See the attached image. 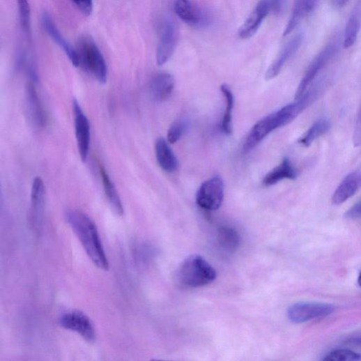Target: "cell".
<instances>
[{"mask_svg": "<svg viewBox=\"0 0 361 361\" xmlns=\"http://www.w3.org/2000/svg\"><path fill=\"white\" fill-rule=\"evenodd\" d=\"M322 95V91L315 86H310L304 95L294 102L286 105L280 109L263 118L252 129L244 145L247 153L255 148L265 138L276 130L289 123Z\"/></svg>", "mask_w": 361, "mask_h": 361, "instance_id": "obj_1", "label": "cell"}, {"mask_svg": "<svg viewBox=\"0 0 361 361\" xmlns=\"http://www.w3.org/2000/svg\"><path fill=\"white\" fill-rule=\"evenodd\" d=\"M66 218L93 263L102 270H108L109 262L95 222L77 210H68Z\"/></svg>", "mask_w": 361, "mask_h": 361, "instance_id": "obj_2", "label": "cell"}, {"mask_svg": "<svg viewBox=\"0 0 361 361\" xmlns=\"http://www.w3.org/2000/svg\"><path fill=\"white\" fill-rule=\"evenodd\" d=\"M217 277L216 270L203 257L192 256L178 269V282L184 286L197 288L213 282Z\"/></svg>", "mask_w": 361, "mask_h": 361, "instance_id": "obj_3", "label": "cell"}, {"mask_svg": "<svg viewBox=\"0 0 361 361\" xmlns=\"http://www.w3.org/2000/svg\"><path fill=\"white\" fill-rule=\"evenodd\" d=\"M80 66L91 74L100 84L107 80V67L105 58L94 40L83 36L78 40L77 49Z\"/></svg>", "mask_w": 361, "mask_h": 361, "instance_id": "obj_4", "label": "cell"}, {"mask_svg": "<svg viewBox=\"0 0 361 361\" xmlns=\"http://www.w3.org/2000/svg\"><path fill=\"white\" fill-rule=\"evenodd\" d=\"M285 3L286 0H260L246 22L240 27L238 37L244 40L253 37L266 18L270 14L280 13Z\"/></svg>", "mask_w": 361, "mask_h": 361, "instance_id": "obj_5", "label": "cell"}, {"mask_svg": "<svg viewBox=\"0 0 361 361\" xmlns=\"http://www.w3.org/2000/svg\"><path fill=\"white\" fill-rule=\"evenodd\" d=\"M339 45L338 39H334L314 58L298 86L295 95V100L304 95L309 87L316 81L320 73L337 54L339 50Z\"/></svg>", "mask_w": 361, "mask_h": 361, "instance_id": "obj_6", "label": "cell"}, {"mask_svg": "<svg viewBox=\"0 0 361 361\" xmlns=\"http://www.w3.org/2000/svg\"><path fill=\"white\" fill-rule=\"evenodd\" d=\"M224 194L223 180L219 176H215L201 185L197 194V203L206 210L214 211L222 206Z\"/></svg>", "mask_w": 361, "mask_h": 361, "instance_id": "obj_7", "label": "cell"}, {"mask_svg": "<svg viewBox=\"0 0 361 361\" xmlns=\"http://www.w3.org/2000/svg\"><path fill=\"white\" fill-rule=\"evenodd\" d=\"M335 309L328 304L318 302H300L290 307L288 318L293 323H304L325 318L334 313Z\"/></svg>", "mask_w": 361, "mask_h": 361, "instance_id": "obj_8", "label": "cell"}, {"mask_svg": "<svg viewBox=\"0 0 361 361\" xmlns=\"http://www.w3.org/2000/svg\"><path fill=\"white\" fill-rule=\"evenodd\" d=\"M178 27L171 20H165L160 27L156 49V62L159 66L166 64L173 56L178 43Z\"/></svg>", "mask_w": 361, "mask_h": 361, "instance_id": "obj_9", "label": "cell"}, {"mask_svg": "<svg viewBox=\"0 0 361 361\" xmlns=\"http://www.w3.org/2000/svg\"><path fill=\"white\" fill-rule=\"evenodd\" d=\"M59 325L64 329L75 332L89 343L96 339V332L91 319L80 311L65 314L59 318Z\"/></svg>", "mask_w": 361, "mask_h": 361, "instance_id": "obj_10", "label": "cell"}, {"mask_svg": "<svg viewBox=\"0 0 361 361\" xmlns=\"http://www.w3.org/2000/svg\"><path fill=\"white\" fill-rule=\"evenodd\" d=\"M174 11L183 22L194 28H203L209 24L205 11L192 0H175Z\"/></svg>", "mask_w": 361, "mask_h": 361, "instance_id": "obj_11", "label": "cell"}, {"mask_svg": "<svg viewBox=\"0 0 361 361\" xmlns=\"http://www.w3.org/2000/svg\"><path fill=\"white\" fill-rule=\"evenodd\" d=\"M75 135L82 160L86 162L89 153L91 129L89 119L77 100L73 101Z\"/></svg>", "mask_w": 361, "mask_h": 361, "instance_id": "obj_12", "label": "cell"}, {"mask_svg": "<svg viewBox=\"0 0 361 361\" xmlns=\"http://www.w3.org/2000/svg\"><path fill=\"white\" fill-rule=\"evenodd\" d=\"M41 24L48 36L64 51L70 59L72 64L75 68H79L80 66V60L77 49H74L62 33H60L51 17L47 13H45L42 15Z\"/></svg>", "mask_w": 361, "mask_h": 361, "instance_id": "obj_13", "label": "cell"}, {"mask_svg": "<svg viewBox=\"0 0 361 361\" xmlns=\"http://www.w3.org/2000/svg\"><path fill=\"white\" fill-rule=\"evenodd\" d=\"M303 40L302 34H297L284 47L266 72V78L268 81L279 75L284 66L302 45Z\"/></svg>", "mask_w": 361, "mask_h": 361, "instance_id": "obj_14", "label": "cell"}, {"mask_svg": "<svg viewBox=\"0 0 361 361\" xmlns=\"http://www.w3.org/2000/svg\"><path fill=\"white\" fill-rule=\"evenodd\" d=\"M361 187V171H355L348 174L336 189L332 203L341 205L353 197Z\"/></svg>", "mask_w": 361, "mask_h": 361, "instance_id": "obj_15", "label": "cell"}, {"mask_svg": "<svg viewBox=\"0 0 361 361\" xmlns=\"http://www.w3.org/2000/svg\"><path fill=\"white\" fill-rule=\"evenodd\" d=\"M45 187L43 179L36 176L33 180L31 194V221L38 229L41 224L45 204Z\"/></svg>", "mask_w": 361, "mask_h": 361, "instance_id": "obj_16", "label": "cell"}, {"mask_svg": "<svg viewBox=\"0 0 361 361\" xmlns=\"http://www.w3.org/2000/svg\"><path fill=\"white\" fill-rule=\"evenodd\" d=\"M175 81L168 73H159L153 78L150 85V93L153 99L157 102L167 100L172 94Z\"/></svg>", "mask_w": 361, "mask_h": 361, "instance_id": "obj_17", "label": "cell"}, {"mask_svg": "<svg viewBox=\"0 0 361 361\" xmlns=\"http://www.w3.org/2000/svg\"><path fill=\"white\" fill-rule=\"evenodd\" d=\"M298 176V171L288 158H284L279 165L268 172L263 178L266 187L273 186L285 179L293 180Z\"/></svg>", "mask_w": 361, "mask_h": 361, "instance_id": "obj_18", "label": "cell"}, {"mask_svg": "<svg viewBox=\"0 0 361 361\" xmlns=\"http://www.w3.org/2000/svg\"><path fill=\"white\" fill-rule=\"evenodd\" d=\"M155 152L157 161L164 171L172 173L177 169L178 160L164 139L160 138L156 141Z\"/></svg>", "mask_w": 361, "mask_h": 361, "instance_id": "obj_19", "label": "cell"}, {"mask_svg": "<svg viewBox=\"0 0 361 361\" xmlns=\"http://www.w3.org/2000/svg\"><path fill=\"white\" fill-rule=\"evenodd\" d=\"M26 95L29 112L33 123L39 127L43 126L45 122V116L35 84L33 82H30L27 85Z\"/></svg>", "mask_w": 361, "mask_h": 361, "instance_id": "obj_20", "label": "cell"}, {"mask_svg": "<svg viewBox=\"0 0 361 361\" xmlns=\"http://www.w3.org/2000/svg\"><path fill=\"white\" fill-rule=\"evenodd\" d=\"M100 172L102 180V185L107 199L112 208L118 215H123L124 207L121 199L118 194L116 188L106 170L100 167Z\"/></svg>", "mask_w": 361, "mask_h": 361, "instance_id": "obj_21", "label": "cell"}, {"mask_svg": "<svg viewBox=\"0 0 361 361\" xmlns=\"http://www.w3.org/2000/svg\"><path fill=\"white\" fill-rule=\"evenodd\" d=\"M331 128V123L327 118L318 120L305 133L298 139L300 146L308 148L318 139L327 134Z\"/></svg>", "mask_w": 361, "mask_h": 361, "instance_id": "obj_22", "label": "cell"}, {"mask_svg": "<svg viewBox=\"0 0 361 361\" xmlns=\"http://www.w3.org/2000/svg\"><path fill=\"white\" fill-rule=\"evenodd\" d=\"M226 100L224 114L221 122V130L224 134L230 135L232 133V112L234 105V98L229 87L224 84L220 88Z\"/></svg>", "mask_w": 361, "mask_h": 361, "instance_id": "obj_23", "label": "cell"}, {"mask_svg": "<svg viewBox=\"0 0 361 361\" xmlns=\"http://www.w3.org/2000/svg\"><path fill=\"white\" fill-rule=\"evenodd\" d=\"M360 17L359 13H355L348 19L346 26L343 47L349 48L355 43L360 29Z\"/></svg>", "mask_w": 361, "mask_h": 361, "instance_id": "obj_24", "label": "cell"}, {"mask_svg": "<svg viewBox=\"0 0 361 361\" xmlns=\"http://www.w3.org/2000/svg\"><path fill=\"white\" fill-rule=\"evenodd\" d=\"M218 240L222 248L229 252L234 251L239 244L238 232L229 226H223L220 229Z\"/></svg>", "mask_w": 361, "mask_h": 361, "instance_id": "obj_25", "label": "cell"}, {"mask_svg": "<svg viewBox=\"0 0 361 361\" xmlns=\"http://www.w3.org/2000/svg\"><path fill=\"white\" fill-rule=\"evenodd\" d=\"M188 127V121L185 118H180L174 122L167 132L168 143L170 144L176 143L185 134Z\"/></svg>", "mask_w": 361, "mask_h": 361, "instance_id": "obj_26", "label": "cell"}, {"mask_svg": "<svg viewBox=\"0 0 361 361\" xmlns=\"http://www.w3.org/2000/svg\"><path fill=\"white\" fill-rule=\"evenodd\" d=\"M21 27L24 32L31 33V9L28 0H17Z\"/></svg>", "mask_w": 361, "mask_h": 361, "instance_id": "obj_27", "label": "cell"}, {"mask_svg": "<svg viewBox=\"0 0 361 361\" xmlns=\"http://www.w3.org/2000/svg\"><path fill=\"white\" fill-rule=\"evenodd\" d=\"M324 360L359 361L361 360V354L348 349H337L327 355Z\"/></svg>", "mask_w": 361, "mask_h": 361, "instance_id": "obj_28", "label": "cell"}, {"mask_svg": "<svg viewBox=\"0 0 361 361\" xmlns=\"http://www.w3.org/2000/svg\"><path fill=\"white\" fill-rule=\"evenodd\" d=\"M72 1L84 16L91 15L93 11V0H72Z\"/></svg>", "mask_w": 361, "mask_h": 361, "instance_id": "obj_29", "label": "cell"}, {"mask_svg": "<svg viewBox=\"0 0 361 361\" xmlns=\"http://www.w3.org/2000/svg\"><path fill=\"white\" fill-rule=\"evenodd\" d=\"M353 144L355 147H359L361 146V103L355 119L353 134Z\"/></svg>", "mask_w": 361, "mask_h": 361, "instance_id": "obj_30", "label": "cell"}, {"mask_svg": "<svg viewBox=\"0 0 361 361\" xmlns=\"http://www.w3.org/2000/svg\"><path fill=\"white\" fill-rule=\"evenodd\" d=\"M346 217L351 220L361 218V201L355 203L346 213Z\"/></svg>", "mask_w": 361, "mask_h": 361, "instance_id": "obj_31", "label": "cell"}, {"mask_svg": "<svg viewBox=\"0 0 361 361\" xmlns=\"http://www.w3.org/2000/svg\"><path fill=\"white\" fill-rule=\"evenodd\" d=\"M348 1L349 0H331V4L334 8L341 9L345 7Z\"/></svg>", "mask_w": 361, "mask_h": 361, "instance_id": "obj_32", "label": "cell"}, {"mask_svg": "<svg viewBox=\"0 0 361 361\" xmlns=\"http://www.w3.org/2000/svg\"><path fill=\"white\" fill-rule=\"evenodd\" d=\"M346 344L353 346H361V336L354 337L348 339Z\"/></svg>", "mask_w": 361, "mask_h": 361, "instance_id": "obj_33", "label": "cell"}, {"mask_svg": "<svg viewBox=\"0 0 361 361\" xmlns=\"http://www.w3.org/2000/svg\"><path fill=\"white\" fill-rule=\"evenodd\" d=\"M358 283L359 286H361V272L358 276Z\"/></svg>", "mask_w": 361, "mask_h": 361, "instance_id": "obj_34", "label": "cell"}]
</instances>
